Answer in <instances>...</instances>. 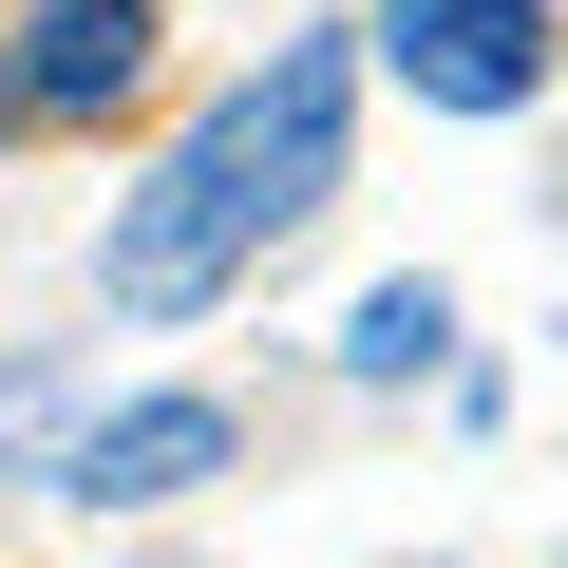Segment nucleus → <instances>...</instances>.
Masks as SVG:
<instances>
[{
    "instance_id": "obj_1",
    "label": "nucleus",
    "mask_w": 568,
    "mask_h": 568,
    "mask_svg": "<svg viewBox=\"0 0 568 568\" xmlns=\"http://www.w3.org/2000/svg\"><path fill=\"white\" fill-rule=\"evenodd\" d=\"M342 114H361V58H342V39H284L265 77H227V95L171 133V171L114 209V246H95L114 323H190V304H227V284L342 190Z\"/></svg>"
},
{
    "instance_id": "obj_2",
    "label": "nucleus",
    "mask_w": 568,
    "mask_h": 568,
    "mask_svg": "<svg viewBox=\"0 0 568 568\" xmlns=\"http://www.w3.org/2000/svg\"><path fill=\"white\" fill-rule=\"evenodd\" d=\"M379 58L436 114H530L549 58H568V20H549V0H379Z\"/></svg>"
},
{
    "instance_id": "obj_3",
    "label": "nucleus",
    "mask_w": 568,
    "mask_h": 568,
    "mask_svg": "<svg viewBox=\"0 0 568 568\" xmlns=\"http://www.w3.org/2000/svg\"><path fill=\"white\" fill-rule=\"evenodd\" d=\"M209 474H227V398H133V417H95V436L58 455V493H95V511L209 493Z\"/></svg>"
},
{
    "instance_id": "obj_4",
    "label": "nucleus",
    "mask_w": 568,
    "mask_h": 568,
    "mask_svg": "<svg viewBox=\"0 0 568 568\" xmlns=\"http://www.w3.org/2000/svg\"><path fill=\"white\" fill-rule=\"evenodd\" d=\"M0 77H20V114H114L152 77V0H39V39Z\"/></svg>"
},
{
    "instance_id": "obj_5",
    "label": "nucleus",
    "mask_w": 568,
    "mask_h": 568,
    "mask_svg": "<svg viewBox=\"0 0 568 568\" xmlns=\"http://www.w3.org/2000/svg\"><path fill=\"white\" fill-rule=\"evenodd\" d=\"M436 361H455V304H436V284H361L342 379H436Z\"/></svg>"
},
{
    "instance_id": "obj_6",
    "label": "nucleus",
    "mask_w": 568,
    "mask_h": 568,
    "mask_svg": "<svg viewBox=\"0 0 568 568\" xmlns=\"http://www.w3.org/2000/svg\"><path fill=\"white\" fill-rule=\"evenodd\" d=\"M77 455V379L58 361H0V474H58Z\"/></svg>"
},
{
    "instance_id": "obj_7",
    "label": "nucleus",
    "mask_w": 568,
    "mask_h": 568,
    "mask_svg": "<svg viewBox=\"0 0 568 568\" xmlns=\"http://www.w3.org/2000/svg\"><path fill=\"white\" fill-rule=\"evenodd\" d=\"M0 133H20V77H0Z\"/></svg>"
}]
</instances>
